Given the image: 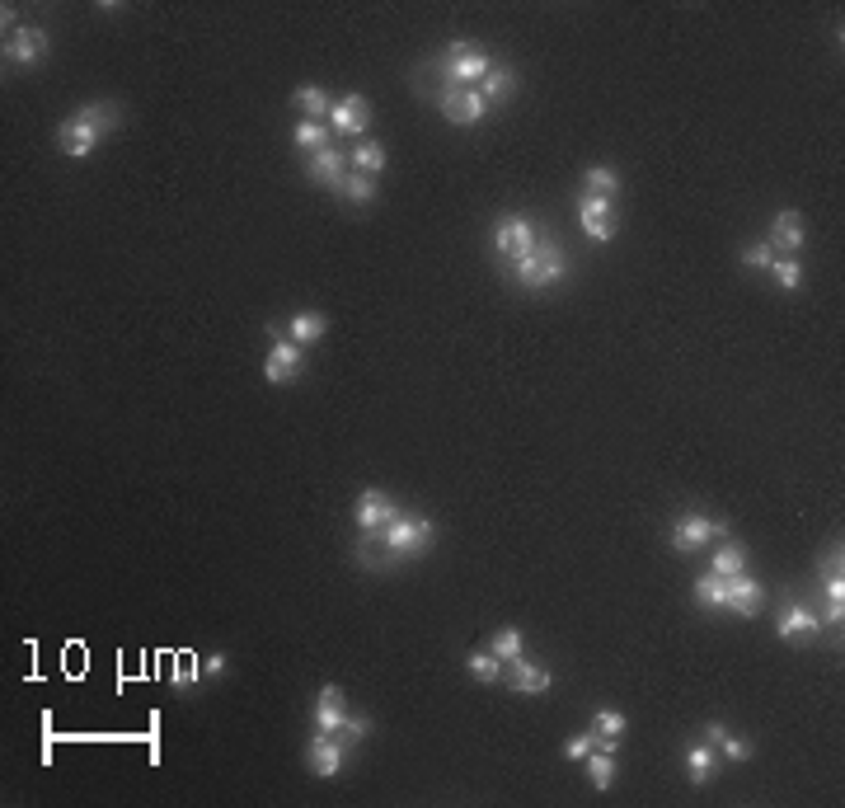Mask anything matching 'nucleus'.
I'll list each match as a JSON object with an SVG mask.
<instances>
[{"mask_svg": "<svg viewBox=\"0 0 845 808\" xmlns=\"http://www.w3.org/2000/svg\"><path fill=\"white\" fill-rule=\"evenodd\" d=\"M123 123V113L113 109L108 99H94V104H85L80 113H71L62 127H57V151L62 156H94L99 151V141L113 132V127Z\"/></svg>", "mask_w": 845, "mask_h": 808, "instance_id": "nucleus-1", "label": "nucleus"}, {"mask_svg": "<svg viewBox=\"0 0 845 808\" xmlns=\"http://www.w3.org/2000/svg\"><path fill=\"white\" fill-rule=\"evenodd\" d=\"M507 273H512V282H517L522 292H545L554 282H564L569 254H564V245H559L554 235H536V249H531L526 259H517Z\"/></svg>", "mask_w": 845, "mask_h": 808, "instance_id": "nucleus-2", "label": "nucleus"}, {"mask_svg": "<svg viewBox=\"0 0 845 808\" xmlns=\"http://www.w3.org/2000/svg\"><path fill=\"white\" fill-rule=\"evenodd\" d=\"M362 541L381 545L385 555H395V560H414V555H423L432 545V522L418 513H395L381 531H362Z\"/></svg>", "mask_w": 845, "mask_h": 808, "instance_id": "nucleus-3", "label": "nucleus"}, {"mask_svg": "<svg viewBox=\"0 0 845 808\" xmlns=\"http://www.w3.org/2000/svg\"><path fill=\"white\" fill-rule=\"evenodd\" d=\"M723 536H728V522L705 517V513H681L672 522V531H667L672 550H681V555H695V550H705V545L723 541Z\"/></svg>", "mask_w": 845, "mask_h": 808, "instance_id": "nucleus-4", "label": "nucleus"}, {"mask_svg": "<svg viewBox=\"0 0 845 808\" xmlns=\"http://www.w3.org/2000/svg\"><path fill=\"white\" fill-rule=\"evenodd\" d=\"M489 66H493L489 52L479 43H451L442 57V76H446V85H479Z\"/></svg>", "mask_w": 845, "mask_h": 808, "instance_id": "nucleus-5", "label": "nucleus"}, {"mask_svg": "<svg viewBox=\"0 0 845 808\" xmlns=\"http://www.w3.org/2000/svg\"><path fill=\"white\" fill-rule=\"evenodd\" d=\"M536 226L526 217H503L498 226H493V235H489V245H493V254L498 259H507V264H517V259H526L531 249H536Z\"/></svg>", "mask_w": 845, "mask_h": 808, "instance_id": "nucleus-6", "label": "nucleus"}, {"mask_svg": "<svg viewBox=\"0 0 845 808\" xmlns=\"http://www.w3.org/2000/svg\"><path fill=\"white\" fill-rule=\"evenodd\" d=\"M442 118L456 127H475L484 113H489V104H484V94L475 90V85H442Z\"/></svg>", "mask_w": 845, "mask_h": 808, "instance_id": "nucleus-7", "label": "nucleus"}, {"mask_svg": "<svg viewBox=\"0 0 845 808\" xmlns=\"http://www.w3.org/2000/svg\"><path fill=\"white\" fill-rule=\"evenodd\" d=\"M47 52H52V38H47V29H38V24H19V29L5 33V62L33 66L38 57H47Z\"/></svg>", "mask_w": 845, "mask_h": 808, "instance_id": "nucleus-8", "label": "nucleus"}, {"mask_svg": "<svg viewBox=\"0 0 845 808\" xmlns=\"http://www.w3.org/2000/svg\"><path fill=\"white\" fill-rule=\"evenodd\" d=\"M761 606H766V588H761L747 569L723 578V611H733V616H756Z\"/></svg>", "mask_w": 845, "mask_h": 808, "instance_id": "nucleus-9", "label": "nucleus"}, {"mask_svg": "<svg viewBox=\"0 0 845 808\" xmlns=\"http://www.w3.org/2000/svg\"><path fill=\"white\" fill-rule=\"evenodd\" d=\"M301 367H306V348L292 339H273L268 358H263V376H268L273 386H287V381L301 376Z\"/></svg>", "mask_w": 845, "mask_h": 808, "instance_id": "nucleus-10", "label": "nucleus"}, {"mask_svg": "<svg viewBox=\"0 0 845 808\" xmlns=\"http://www.w3.org/2000/svg\"><path fill=\"white\" fill-rule=\"evenodd\" d=\"M578 217H583V231L592 235L597 245L615 240V231H620V221H615L611 198H597V193H583V198H578Z\"/></svg>", "mask_w": 845, "mask_h": 808, "instance_id": "nucleus-11", "label": "nucleus"}, {"mask_svg": "<svg viewBox=\"0 0 845 808\" xmlns=\"http://www.w3.org/2000/svg\"><path fill=\"white\" fill-rule=\"evenodd\" d=\"M817 630H822V621L799 602H784L780 616H775V635H780L784 644H813Z\"/></svg>", "mask_w": 845, "mask_h": 808, "instance_id": "nucleus-12", "label": "nucleus"}, {"mask_svg": "<svg viewBox=\"0 0 845 808\" xmlns=\"http://www.w3.org/2000/svg\"><path fill=\"white\" fill-rule=\"evenodd\" d=\"M329 127H334L338 137H367V127H371V104H367V94H348V99H334Z\"/></svg>", "mask_w": 845, "mask_h": 808, "instance_id": "nucleus-13", "label": "nucleus"}, {"mask_svg": "<svg viewBox=\"0 0 845 808\" xmlns=\"http://www.w3.org/2000/svg\"><path fill=\"white\" fill-rule=\"evenodd\" d=\"M503 682L517 691V696H545L550 691V668H540V663H531V658H512L503 668Z\"/></svg>", "mask_w": 845, "mask_h": 808, "instance_id": "nucleus-14", "label": "nucleus"}, {"mask_svg": "<svg viewBox=\"0 0 845 808\" xmlns=\"http://www.w3.org/2000/svg\"><path fill=\"white\" fill-rule=\"evenodd\" d=\"M343 752H348V743L338 738V733H315L306 747V766L315 771V776H338V766H343Z\"/></svg>", "mask_w": 845, "mask_h": 808, "instance_id": "nucleus-15", "label": "nucleus"}, {"mask_svg": "<svg viewBox=\"0 0 845 808\" xmlns=\"http://www.w3.org/2000/svg\"><path fill=\"white\" fill-rule=\"evenodd\" d=\"M306 179H310V184L334 188V193H338V184L348 179V156H343L338 146H324V151H315V156L306 160Z\"/></svg>", "mask_w": 845, "mask_h": 808, "instance_id": "nucleus-16", "label": "nucleus"}, {"mask_svg": "<svg viewBox=\"0 0 845 808\" xmlns=\"http://www.w3.org/2000/svg\"><path fill=\"white\" fill-rule=\"evenodd\" d=\"M803 245H808V226H803L799 212H789V207H784V212H775V226H770V249H780V254H789V259H794Z\"/></svg>", "mask_w": 845, "mask_h": 808, "instance_id": "nucleus-17", "label": "nucleus"}, {"mask_svg": "<svg viewBox=\"0 0 845 808\" xmlns=\"http://www.w3.org/2000/svg\"><path fill=\"white\" fill-rule=\"evenodd\" d=\"M400 513V508H395V498H385L381 489H367V494L357 498V508H353V522L362 531H381L385 522H390V517Z\"/></svg>", "mask_w": 845, "mask_h": 808, "instance_id": "nucleus-18", "label": "nucleus"}, {"mask_svg": "<svg viewBox=\"0 0 845 808\" xmlns=\"http://www.w3.org/2000/svg\"><path fill=\"white\" fill-rule=\"evenodd\" d=\"M587 733H592V747H597V752H615V747L625 743V733H630V719L620 715V710H597Z\"/></svg>", "mask_w": 845, "mask_h": 808, "instance_id": "nucleus-19", "label": "nucleus"}, {"mask_svg": "<svg viewBox=\"0 0 845 808\" xmlns=\"http://www.w3.org/2000/svg\"><path fill=\"white\" fill-rule=\"evenodd\" d=\"M343 719H348V700L338 691L334 682L320 686V705H315V729L320 733H338L343 729Z\"/></svg>", "mask_w": 845, "mask_h": 808, "instance_id": "nucleus-20", "label": "nucleus"}, {"mask_svg": "<svg viewBox=\"0 0 845 808\" xmlns=\"http://www.w3.org/2000/svg\"><path fill=\"white\" fill-rule=\"evenodd\" d=\"M479 94H484V104H507V99H512V94H517V71H512V66H498L493 62L489 71H484V80H479L475 85Z\"/></svg>", "mask_w": 845, "mask_h": 808, "instance_id": "nucleus-21", "label": "nucleus"}, {"mask_svg": "<svg viewBox=\"0 0 845 808\" xmlns=\"http://www.w3.org/2000/svg\"><path fill=\"white\" fill-rule=\"evenodd\" d=\"M742 569H747V545L742 541H728V536H723L719 545H714V555H709V574H742Z\"/></svg>", "mask_w": 845, "mask_h": 808, "instance_id": "nucleus-22", "label": "nucleus"}, {"mask_svg": "<svg viewBox=\"0 0 845 808\" xmlns=\"http://www.w3.org/2000/svg\"><path fill=\"white\" fill-rule=\"evenodd\" d=\"M324 329H329V320H324V315H315V311H296V315H292V325H287V339L306 348V343H320V339H324Z\"/></svg>", "mask_w": 845, "mask_h": 808, "instance_id": "nucleus-23", "label": "nucleus"}, {"mask_svg": "<svg viewBox=\"0 0 845 808\" xmlns=\"http://www.w3.org/2000/svg\"><path fill=\"white\" fill-rule=\"evenodd\" d=\"M714 766H719V752H714L709 743L686 747V771H691V785H709V776H714Z\"/></svg>", "mask_w": 845, "mask_h": 808, "instance_id": "nucleus-24", "label": "nucleus"}, {"mask_svg": "<svg viewBox=\"0 0 845 808\" xmlns=\"http://www.w3.org/2000/svg\"><path fill=\"white\" fill-rule=\"evenodd\" d=\"M709 743H714V752H723L728 762H747L752 757V743L747 738H738V733H728V729H719V724H709Z\"/></svg>", "mask_w": 845, "mask_h": 808, "instance_id": "nucleus-25", "label": "nucleus"}, {"mask_svg": "<svg viewBox=\"0 0 845 808\" xmlns=\"http://www.w3.org/2000/svg\"><path fill=\"white\" fill-rule=\"evenodd\" d=\"M822 602H827V625L841 630V621H845V578L841 574L822 578Z\"/></svg>", "mask_w": 845, "mask_h": 808, "instance_id": "nucleus-26", "label": "nucleus"}, {"mask_svg": "<svg viewBox=\"0 0 845 808\" xmlns=\"http://www.w3.org/2000/svg\"><path fill=\"white\" fill-rule=\"evenodd\" d=\"M587 776H592V785L597 790H611L615 785V776H620V766H615V752H587Z\"/></svg>", "mask_w": 845, "mask_h": 808, "instance_id": "nucleus-27", "label": "nucleus"}, {"mask_svg": "<svg viewBox=\"0 0 845 808\" xmlns=\"http://www.w3.org/2000/svg\"><path fill=\"white\" fill-rule=\"evenodd\" d=\"M348 160L357 165V174H371V179H376V174L385 170V146H381V141H357Z\"/></svg>", "mask_w": 845, "mask_h": 808, "instance_id": "nucleus-28", "label": "nucleus"}, {"mask_svg": "<svg viewBox=\"0 0 845 808\" xmlns=\"http://www.w3.org/2000/svg\"><path fill=\"white\" fill-rule=\"evenodd\" d=\"M583 193H597V198H615V193H620V174H615L611 165H592V170L583 174Z\"/></svg>", "mask_w": 845, "mask_h": 808, "instance_id": "nucleus-29", "label": "nucleus"}, {"mask_svg": "<svg viewBox=\"0 0 845 808\" xmlns=\"http://www.w3.org/2000/svg\"><path fill=\"white\" fill-rule=\"evenodd\" d=\"M292 104L301 113H310V118H324V113H334V99L320 90V85H301V90L292 94Z\"/></svg>", "mask_w": 845, "mask_h": 808, "instance_id": "nucleus-30", "label": "nucleus"}, {"mask_svg": "<svg viewBox=\"0 0 845 808\" xmlns=\"http://www.w3.org/2000/svg\"><path fill=\"white\" fill-rule=\"evenodd\" d=\"M338 198L357 202V207H367V202L376 198V179H371V174H348V179L338 184Z\"/></svg>", "mask_w": 845, "mask_h": 808, "instance_id": "nucleus-31", "label": "nucleus"}, {"mask_svg": "<svg viewBox=\"0 0 845 808\" xmlns=\"http://www.w3.org/2000/svg\"><path fill=\"white\" fill-rule=\"evenodd\" d=\"M695 606L723 611V574H700L695 578Z\"/></svg>", "mask_w": 845, "mask_h": 808, "instance_id": "nucleus-32", "label": "nucleus"}, {"mask_svg": "<svg viewBox=\"0 0 845 808\" xmlns=\"http://www.w3.org/2000/svg\"><path fill=\"white\" fill-rule=\"evenodd\" d=\"M292 141L301 146V151H310V156H315V151H324V146H329V132H324L315 118H306V123H296Z\"/></svg>", "mask_w": 845, "mask_h": 808, "instance_id": "nucleus-33", "label": "nucleus"}, {"mask_svg": "<svg viewBox=\"0 0 845 808\" xmlns=\"http://www.w3.org/2000/svg\"><path fill=\"white\" fill-rule=\"evenodd\" d=\"M489 653L498 658V663L522 658V630H512V625H507V630H498V635H493V644H489Z\"/></svg>", "mask_w": 845, "mask_h": 808, "instance_id": "nucleus-34", "label": "nucleus"}, {"mask_svg": "<svg viewBox=\"0 0 845 808\" xmlns=\"http://www.w3.org/2000/svg\"><path fill=\"white\" fill-rule=\"evenodd\" d=\"M465 668H470V677H475V682H498L507 663H498V658L484 649V653H470V663H465Z\"/></svg>", "mask_w": 845, "mask_h": 808, "instance_id": "nucleus-35", "label": "nucleus"}, {"mask_svg": "<svg viewBox=\"0 0 845 808\" xmlns=\"http://www.w3.org/2000/svg\"><path fill=\"white\" fill-rule=\"evenodd\" d=\"M770 273H775V282H780V292H799V287H803V264H799V259H775Z\"/></svg>", "mask_w": 845, "mask_h": 808, "instance_id": "nucleus-36", "label": "nucleus"}, {"mask_svg": "<svg viewBox=\"0 0 845 808\" xmlns=\"http://www.w3.org/2000/svg\"><path fill=\"white\" fill-rule=\"evenodd\" d=\"M775 264V249H770V240H752V245L742 249V268H770Z\"/></svg>", "mask_w": 845, "mask_h": 808, "instance_id": "nucleus-37", "label": "nucleus"}, {"mask_svg": "<svg viewBox=\"0 0 845 808\" xmlns=\"http://www.w3.org/2000/svg\"><path fill=\"white\" fill-rule=\"evenodd\" d=\"M367 733H371V719L367 715H348V719H343V729H338V738L353 747V743H362Z\"/></svg>", "mask_w": 845, "mask_h": 808, "instance_id": "nucleus-38", "label": "nucleus"}, {"mask_svg": "<svg viewBox=\"0 0 845 808\" xmlns=\"http://www.w3.org/2000/svg\"><path fill=\"white\" fill-rule=\"evenodd\" d=\"M207 672L193 663V658H179V668H174V686H193V682H202Z\"/></svg>", "mask_w": 845, "mask_h": 808, "instance_id": "nucleus-39", "label": "nucleus"}, {"mask_svg": "<svg viewBox=\"0 0 845 808\" xmlns=\"http://www.w3.org/2000/svg\"><path fill=\"white\" fill-rule=\"evenodd\" d=\"M587 752H592V733H583V738H569V743H564V757H569V762H587Z\"/></svg>", "mask_w": 845, "mask_h": 808, "instance_id": "nucleus-40", "label": "nucleus"}, {"mask_svg": "<svg viewBox=\"0 0 845 808\" xmlns=\"http://www.w3.org/2000/svg\"><path fill=\"white\" fill-rule=\"evenodd\" d=\"M202 672H207V677H221V672H226V653H212V658L202 663Z\"/></svg>", "mask_w": 845, "mask_h": 808, "instance_id": "nucleus-41", "label": "nucleus"}]
</instances>
